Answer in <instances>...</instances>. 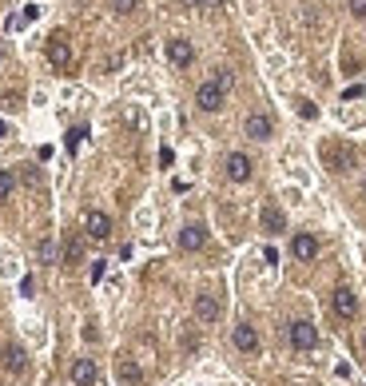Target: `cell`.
<instances>
[{
    "label": "cell",
    "mask_w": 366,
    "mask_h": 386,
    "mask_svg": "<svg viewBox=\"0 0 366 386\" xmlns=\"http://www.w3.org/2000/svg\"><path fill=\"white\" fill-rule=\"evenodd\" d=\"M318 160H323L327 172L342 175L358 163V151H354V144H346V139H323V144H318Z\"/></svg>",
    "instance_id": "obj_1"
},
{
    "label": "cell",
    "mask_w": 366,
    "mask_h": 386,
    "mask_svg": "<svg viewBox=\"0 0 366 386\" xmlns=\"http://www.w3.org/2000/svg\"><path fill=\"white\" fill-rule=\"evenodd\" d=\"M0 366L8 374H25L28 371V350L20 347V343H4V347H0Z\"/></svg>",
    "instance_id": "obj_2"
},
{
    "label": "cell",
    "mask_w": 366,
    "mask_h": 386,
    "mask_svg": "<svg viewBox=\"0 0 366 386\" xmlns=\"http://www.w3.org/2000/svg\"><path fill=\"white\" fill-rule=\"evenodd\" d=\"M48 64H52V68H68V64H72V44H68L64 32L48 36Z\"/></svg>",
    "instance_id": "obj_3"
},
{
    "label": "cell",
    "mask_w": 366,
    "mask_h": 386,
    "mask_svg": "<svg viewBox=\"0 0 366 386\" xmlns=\"http://www.w3.org/2000/svg\"><path fill=\"white\" fill-rule=\"evenodd\" d=\"M291 347L294 350H315L318 347V331L311 323H303V319H299V323H291Z\"/></svg>",
    "instance_id": "obj_4"
},
{
    "label": "cell",
    "mask_w": 366,
    "mask_h": 386,
    "mask_svg": "<svg viewBox=\"0 0 366 386\" xmlns=\"http://www.w3.org/2000/svg\"><path fill=\"white\" fill-rule=\"evenodd\" d=\"M196 104L203 108V112H219V108H223V88L215 84V80H208V84H199V92H196Z\"/></svg>",
    "instance_id": "obj_5"
},
{
    "label": "cell",
    "mask_w": 366,
    "mask_h": 386,
    "mask_svg": "<svg viewBox=\"0 0 366 386\" xmlns=\"http://www.w3.org/2000/svg\"><path fill=\"white\" fill-rule=\"evenodd\" d=\"M330 303H334V315H339V319H354V315H358V299H354L351 287H339V291L330 295Z\"/></svg>",
    "instance_id": "obj_6"
},
{
    "label": "cell",
    "mask_w": 366,
    "mask_h": 386,
    "mask_svg": "<svg viewBox=\"0 0 366 386\" xmlns=\"http://www.w3.org/2000/svg\"><path fill=\"white\" fill-rule=\"evenodd\" d=\"M84 231H88V239H108L111 235V219L104 212H88L84 215Z\"/></svg>",
    "instance_id": "obj_7"
},
{
    "label": "cell",
    "mask_w": 366,
    "mask_h": 386,
    "mask_svg": "<svg viewBox=\"0 0 366 386\" xmlns=\"http://www.w3.org/2000/svg\"><path fill=\"white\" fill-rule=\"evenodd\" d=\"M168 60L175 64V68H187V64L196 60V48H191V44H187V40H168Z\"/></svg>",
    "instance_id": "obj_8"
},
{
    "label": "cell",
    "mask_w": 366,
    "mask_h": 386,
    "mask_svg": "<svg viewBox=\"0 0 366 386\" xmlns=\"http://www.w3.org/2000/svg\"><path fill=\"white\" fill-rule=\"evenodd\" d=\"M219 315H223V307H219L215 295H199L196 299V319L199 323H219Z\"/></svg>",
    "instance_id": "obj_9"
},
{
    "label": "cell",
    "mask_w": 366,
    "mask_h": 386,
    "mask_svg": "<svg viewBox=\"0 0 366 386\" xmlns=\"http://www.w3.org/2000/svg\"><path fill=\"white\" fill-rule=\"evenodd\" d=\"M291 255H294V259H315V255H318V239L315 235H306V231H299V235H294L291 239Z\"/></svg>",
    "instance_id": "obj_10"
},
{
    "label": "cell",
    "mask_w": 366,
    "mask_h": 386,
    "mask_svg": "<svg viewBox=\"0 0 366 386\" xmlns=\"http://www.w3.org/2000/svg\"><path fill=\"white\" fill-rule=\"evenodd\" d=\"M96 378H100V371H96L92 359H76L72 362V382L76 386H96Z\"/></svg>",
    "instance_id": "obj_11"
},
{
    "label": "cell",
    "mask_w": 366,
    "mask_h": 386,
    "mask_svg": "<svg viewBox=\"0 0 366 386\" xmlns=\"http://www.w3.org/2000/svg\"><path fill=\"white\" fill-rule=\"evenodd\" d=\"M259 223H263V231H267V235H279V231H287V215L271 203V207H263V212H259Z\"/></svg>",
    "instance_id": "obj_12"
},
{
    "label": "cell",
    "mask_w": 366,
    "mask_h": 386,
    "mask_svg": "<svg viewBox=\"0 0 366 386\" xmlns=\"http://www.w3.org/2000/svg\"><path fill=\"white\" fill-rule=\"evenodd\" d=\"M227 175H231L235 184H247V179H251V160H247L243 151H231V156H227Z\"/></svg>",
    "instance_id": "obj_13"
},
{
    "label": "cell",
    "mask_w": 366,
    "mask_h": 386,
    "mask_svg": "<svg viewBox=\"0 0 366 386\" xmlns=\"http://www.w3.org/2000/svg\"><path fill=\"white\" fill-rule=\"evenodd\" d=\"M203 243H208V231H203V223H187V227L179 231V247H183V251H199Z\"/></svg>",
    "instance_id": "obj_14"
},
{
    "label": "cell",
    "mask_w": 366,
    "mask_h": 386,
    "mask_svg": "<svg viewBox=\"0 0 366 386\" xmlns=\"http://www.w3.org/2000/svg\"><path fill=\"white\" fill-rule=\"evenodd\" d=\"M235 347L243 350V354H255V350H259V335H255V326H247V323H239V326H235Z\"/></svg>",
    "instance_id": "obj_15"
},
{
    "label": "cell",
    "mask_w": 366,
    "mask_h": 386,
    "mask_svg": "<svg viewBox=\"0 0 366 386\" xmlns=\"http://www.w3.org/2000/svg\"><path fill=\"white\" fill-rule=\"evenodd\" d=\"M275 124H271V116H247V136L251 139H271Z\"/></svg>",
    "instance_id": "obj_16"
},
{
    "label": "cell",
    "mask_w": 366,
    "mask_h": 386,
    "mask_svg": "<svg viewBox=\"0 0 366 386\" xmlns=\"http://www.w3.org/2000/svg\"><path fill=\"white\" fill-rule=\"evenodd\" d=\"M116 374H120V382H128V386H140V382H144V371H140V366H135L132 359H120Z\"/></svg>",
    "instance_id": "obj_17"
},
{
    "label": "cell",
    "mask_w": 366,
    "mask_h": 386,
    "mask_svg": "<svg viewBox=\"0 0 366 386\" xmlns=\"http://www.w3.org/2000/svg\"><path fill=\"white\" fill-rule=\"evenodd\" d=\"M84 259V243H80V239H68V243H64V267H76V263Z\"/></svg>",
    "instance_id": "obj_18"
},
{
    "label": "cell",
    "mask_w": 366,
    "mask_h": 386,
    "mask_svg": "<svg viewBox=\"0 0 366 386\" xmlns=\"http://www.w3.org/2000/svg\"><path fill=\"white\" fill-rule=\"evenodd\" d=\"M13 187H16L13 172H0V200H8V195H13Z\"/></svg>",
    "instance_id": "obj_19"
},
{
    "label": "cell",
    "mask_w": 366,
    "mask_h": 386,
    "mask_svg": "<svg viewBox=\"0 0 366 386\" xmlns=\"http://www.w3.org/2000/svg\"><path fill=\"white\" fill-rule=\"evenodd\" d=\"M108 4H111L120 16H128V13H135V8H140V0H108Z\"/></svg>",
    "instance_id": "obj_20"
},
{
    "label": "cell",
    "mask_w": 366,
    "mask_h": 386,
    "mask_svg": "<svg viewBox=\"0 0 366 386\" xmlns=\"http://www.w3.org/2000/svg\"><path fill=\"white\" fill-rule=\"evenodd\" d=\"M294 108H299V116H303V120H315V116H318V108L311 100H294Z\"/></svg>",
    "instance_id": "obj_21"
},
{
    "label": "cell",
    "mask_w": 366,
    "mask_h": 386,
    "mask_svg": "<svg viewBox=\"0 0 366 386\" xmlns=\"http://www.w3.org/2000/svg\"><path fill=\"white\" fill-rule=\"evenodd\" d=\"M346 8H351V16L366 20V0H346Z\"/></svg>",
    "instance_id": "obj_22"
},
{
    "label": "cell",
    "mask_w": 366,
    "mask_h": 386,
    "mask_svg": "<svg viewBox=\"0 0 366 386\" xmlns=\"http://www.w3.org/2000/svg\"><path fill=\"white\" fill-rule=\"evenodd\" d=\"M215 84L227 92V88H231V72H227V68H215Z\"/></svg>",
    "instance_id": "obj_23"
},
{
    "label": "cell",
    "mask_w": 366,
    "mask_h": 386,
    "mask_svg": "<svg viewBox=\"0 0 366 386\" xmlns=\"http://www.w3.org/2000/svg\"><path fill=\"white\" fill-rule=\"evenodd\" d=\"M40 13H44L40 4H25V16H20V20H40Z\"/></svg>",
    "instance_id": "obj_24"
},
{
    "label": "cell",
    "mask_w": 366,
    "mask_h": 386,
    "mask_svg": "<svg viewBox=\"0 0 366 386\" xmlns=\"http://www.w3.org/2000/svg\"><path fill=\"white\" fill-rule=\"evenodd\" d=\"M80 136H84V127H76V132H68V151L80 148Z\"/></svg>",
    "instance_id": "obj_25"
},
{
    "label": "cell",
    "mask_w": 366,
    "mask_h": 386,
    "mask_svg": "<svg viewBox=\"0 0 366 386\" xmlns=\"http://www.w3.org/2000/svg\"><path fill=\"white\" fill-rule=\"evenodd\" d=\"M100 279H104V263L96 259V263H92V283H100Z\"/></svg>",
    "instance_id": "obj_26"
},
{
    "label": "cell",
    "mask_w": 366,
    "mask_h": 386,
    "mask_svg": "<svg viewBox=\"0 0 366 386\" xmlns=\"http://www.w3.org/2000/svg\"><path fill=\"white\" fill-rule=\"evenodd\" d=\"M196 4H199V8H219L223 0H196Z\"/></svg>",
    "instance_id": "obj_27"
},
{
    "label": "cell",
    "mask_w": 366,
    "mask_h": 386,
    "mask_svg": "<svg viewBox=\"0 0 366 386\" xmlns=\"http://www.w3.org/2000/svg\"><path fill=\"white\" fill-rule=\"evenodd\" d=\"M358 347H362V354H366V331H362V335H358Z\"/></svg>",
    "instance_id": "obj_28"
},
{
    "label": "cell",
    "mask_w": 366,
    "mask_h": 386,
    "mask_svg": "<svg viewBox=\"0 0 366 386\" xmlns=\"http://www.w3.org/2000/svg\"><path fill=\"white\" fill-rule=\"evenodd\" d=\"M0 136H4V120H0Z\"/></svg>",
    "instance_id": "obj_29"
},
{
    "label": "cell",
    "mask_w": 366,
    "mask_h": 386,
    "mask_svg": "<svg viewBox=\"0 0 366 386\" xmlns=\"http://www.w3.org/2000/svg\"><path fill=\"white\" fill-rule=\"evenodd\" d=\"M362 195H366V179H362Z\"/></svg>",
    "instance_id": "obj_30"
}]
</instances>
